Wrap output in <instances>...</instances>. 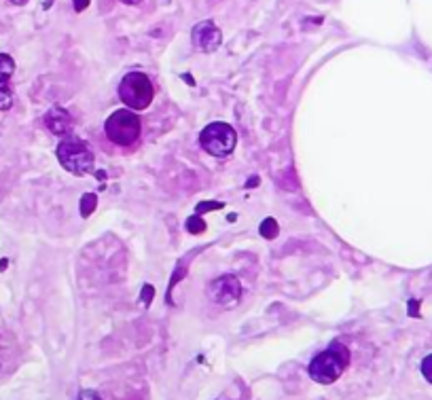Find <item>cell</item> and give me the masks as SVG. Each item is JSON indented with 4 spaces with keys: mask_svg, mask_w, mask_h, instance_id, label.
Wrapping results in <instances>:
<instances>
[{
    "mask_svg": "<svg viewBox=\"0 0 432 400\" xmlns=\"http://www.w3.org/2000/svg\"><path fill=\"white\" fill-rule=\"evenodd\" d=\"M350 364V350L344 343H330L310 362V375L322 385L335 383Z\"/></svg>",
    "mask_w": 432,
    "mask_h": 400,
    "instance_id": "1",
    "label": "cell"
},
{
    "mask_svg": "<svg viewBox=\"0 0 432 400\" xmlns=\"http://www.w3.org/2000/svg\"><path fill=\"white\" fill-rule=\"evenodd\" d=\"M104 131H106V138L113 144H117L121 149H129V146H134L140 140L142 121H140V117L134 111L121 108V111H115L106 119Z\"/></svg>",
    "mask_w": 432,
    "mask_h": 400,
    "instance_id": "2",
    "label": "cell"
},
{
    "mask_svg": "<svg viewBox=\"0 0 432 400\" xmlns=\"http://www.w3.org/2000/svg\"><path fill=\"white\" fill-rule=\"evenodd\" d=\"M57 161L62 163V168L66 172H71L75 176H85L87 172L93 170L95 157L87 142L75 136H66L57 144Z\"/></svg>",
    "mask_w": 432,
    "mask_h": 400,
    "instance_id": "3",
    "label": "cell"
},
{
    "mask_svg": "<svg viewBox=\"0 0 432 400\" xmlns=\"http://www.w3.org/2000/svg\"><path fill=\"white\" fill-rule=\"evenodd\" d=\"M119 97L129 111H147L155 97L153 81L142 73H129L119 83Z\"/></svg>",
    "mask_w": 432,
    "mask_h": 400,
    "instance_id": "4",
    "label": "cell"
},
{
    "mask_svg": "<svg viewBox=\"0 0 432 400\" xmlns=\"http://www.w3.org/2000/svg\"><path fill=\"white\" fill-rule=\"evenodd\" d=\"M199 144H202V149L208 155H212L216 159H225L236 151L238 133L227 123H210L204 127L202 133H199Z\"/></svg>",
    "mask_w": 432,
    "mask_h": 400,
    "instance_id": "5",
    "label": "cell"
},
{
    "mask_svg": "<svg viewBox=\"0 0 432 400\" xmlns=\"http://www.w3.org/2000/svg\"><path fill=\"white\" fill-rule=\"evenodd\" d=\"M208 296L220 307H234L242 298V284L236 276H220L208 284Z\"/></svg>",
    "mask_w": 432,
    "mask_h": 400,
    "instance_id": "6",
    "label": "cell"
},
{
    "mask_svg": "<svg viewBox=\"0 0 432 400\" xmlns=\"http://www.w3.org/2000/svg\"><path fill=\"white\" fill-rule=\"evenodd\" d=\"M191 41H193V47L199 49L202 53H214L223 43V32L214 21L206 19V21H199L193 28Z\"/></svg>",
    "mask_w": 432,
    "mask_h": 400,
    "instance_id": "7",
    "label": "cell"
},
{
    "mask_svg": "<svg viewBox=\"0 0 432 400\" xmlns=\"http://www.w3.org/2000/svg\"><path fill=\"white\" fill-rule=\"evenodd\" d=\"M45 125L51 133L55 136H71L73 131V117L71 113L62 108V106H53L47 115H45Z\"/></svg>",
    "mask_w": 432,
    "mask_h": 400,
    "instance_id": "8",
    "label": "cell"
},
{
    "mask_svg": "<svg viewBox=\"0 0 432 400\" xmlns=\"http://www.w3.org/2000/svg\"><path fill=\"white\" fill-rule=\"evenodd\" d=\"M13 89L9 81H0V111H9L13 106Z\"/></svg>",
    "mask_w": 432,
    "mask_h": 400,
    "instance_id": "9",
    "label": "cell"
},
{
    "mask_svg": "<svg viewBox=\"0 0 432 400\" xmlns=\"http://www.w3.org/2000/svg\"><path fill=\"white\" fill-rule=\"evenodd\" d=\"M13 73H15L13 57L7 53H0V81H11Z\"/></svg>",
    "mask_w": 432,
    "mask_h": 400,
    "instance_id": "10",
    "label": "cell"
},
{
    "mask_svg": "<svg viewBox=\"0 0 432 400\" xmlns=\"http://www.w3.org/2000/svg\"><path fill=\"white\" fill-rule=\"evenodd\" d=\"M261 236L267 238V240H274L278 236V222L274 218L263 220V225H261Z\"/></svg>",
    "mask_w": 432,
    "mask_h": 400,
    "instance_id": "11",
    "label": "cell"
},
{
    "mask_svg": "<svg viewBox=\"0 0 432 400\" xmlns=\"http://www.w3.org/2000/svg\"><path fill=\"white\" fill-rule=\"evenodd\" d=\"M187 229H189V233H193V236H197V233H204L206 231V222H204V218L202 216H191L189 220H187Z\"/></svg>",
    "mask_w": 432,
    "mask_h": 400,
    "instance_id": "12",
    "label": "cell"
},
{
    "mask_svg": "<svg viewBox=\"0 0 432 400\" xmlns=\"http://www.w3.org/2000/svg\"><path fill=\"white\" fill-rule=\"evenodd\" d=\"M95 204H97V197H95L93 193H87V195L81 199V214H83V216H89V214L93 212Z\"/></svg>",
    "mask_w": 432,
    "mask_h": 400,
    "instance_id": "13",
    "label": "cell"
},
{
    "mask_svg": "<svg viewBox=\"0 0 432 400\" xmlns=\"http://www.w3.org/2000/svg\"><path fill=\"white\" fill-rule=\"evenodd\" d=\"M422 375L426 377L428 383H432V354H428V356L422 360Z\"/></svg>",
    "mask_w": 432,
    "mask_h": 400,
    "instance_id": "14",
    "label": "cell"
},
{
    "mask_svg": "<svg viewBox=\"0 0 432 400\" xmlns=\"http://www.w3.org/2000/svg\"><path fill=\"white\" fill-rule=\"evenodd\" d=\"M223 204L218 202H208V204H202V206H197V214H202V212H208V210H220Z\"/></svg>",
    "mask_w": 432,
    "mask_h": 400,
    "instance_id": "15",
    "label": "cell"
},
{
    "mask_svg": "<svg viewBox=\"0 0 432 400\" xmlns=\"http://www.w3.org/2000/svg\"><path fill=\"white\" fill-rule=\"evenodd\" d=\"M77 400H102V398H100V396H97L95 392H91V390H85V392L79 394Z\"/></svg>",
    "mask_w": 432,
    "mask_h": 400,
    "instance_id": "16",
    "label": "cell"
},
{
    "mask_svg": "<svg viewBox=\"0 0 432 400\" xmlns=\"http://www.w3.org/2000/svg\"><path fill=\"white\" fill-rule=\"evenodd\" d=\"M89 3H91V0H73V7H75L77 13H81V11H85L89 7Z\"/></svg>",
    "mask_w": 432,
    "mask_h": 400,
    "instance_id": "17",
    "label": "cell"
},
{
    "mask_svg": "<svg viewBox=\"0 0 432 400\" xmlns=\"http://www.w3.org/2000/svg\"><path fill=\"white\" fill-rule=\"evenodd\" d=\"M153 298V286H144V294H142V301L147 303V301H151Z\"/></svg>",
    "mask_w": 432,
    "mask_h": 400,
    "instance_id": "18",
    "label": "cell"
},
{
    "mask_svg": "<svg viewBox=\"0 0 432 400\" xmlns=\"http://www.w3.org/2000/svg\"><path fill=\"white\" fill-rule=\"evenodd\" d=\"M121 3H125V5H138V3H142V0H121Z\"/></svg>",
    "mask_w": 432,
    "mask_h": 400,
    "instance_id": "19",
    "label": "cell"
},
{
    "mask_svg": "<svg viewBox=\"0 0 432 400\" xmlns=\"http://www.w3.org/2000/svg\"><path fill=\"white\" fill-rule=\"evenodd\" d=\"M11 3H13V5H26L28 0H11Z\"/></svg>",
    "mask_w": 432,
    "mask_h": 400,
    "instance_id": "20",
    "label": "cell"
}]
</instances>
